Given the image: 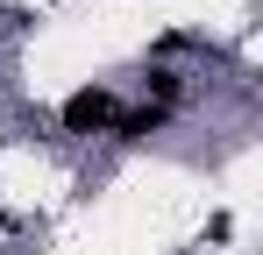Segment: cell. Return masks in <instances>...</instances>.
Listing matches in <instances>:
<instances>
[{"instance_id": "6da1fadb", "label": "cell", "mask_w": 263, "mask_h": 255, "mask_svg": "<svg viewBox=\"0 0 263 255\" xmlns=\"http://www.w3.org/2000/svg\"><path fill=\"white\" fill-rule=\"evenodd\" d=\"M64 128H71V135L114 128V92H100V85H79V92L64 99Z\"/></svg>"}, {"instance_id": "7a4b0ae2", "label": "cell", "mask_w": 263, "mask_h": 255, "mask_svg": "<svg viewBox=\"0 0 263 255\" xmlns=\"http://www.w3.org/2000/svg\"><path fill=\"white\" fill-rule=\"evenodd\" d=\"M157 128H164V107H135V114H114V135H121V142H149Z\"/></svg>"}]
</instances>
